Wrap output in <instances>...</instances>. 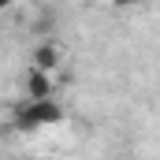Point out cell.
<instances>
[{"mask_svg": "<svg viewBox=\"0 0 160 160\" xmlns=\"http://www.w3.org/2000/svg\"><path fill=\"white\" fill-rule=\"evenodd\" d=\"M15 130H41V127H56V123H63V104L56 101V97H41V101H30L26 97V104H19L15 108Z\"/></svg>", "mask_w": 160, "mask_h": 160, "instance_id": "6da1fadb", "label": "cell"}, {"mask_svg": "<svg viewBox=\"0 0 160 160\" xmlns=\"http://www.w3.org/2000/svg\"><path fill=\"white\" fill-rule=\"evenodd\" d=\"M22 86H26V97H30V101H41V97H52V93H56L52 75H48V71H38V67H30V71H26Z\"/></svg>", "mask_w": 160, "mask_h": 160, "instance_id": "7a4b0ae2", "label": "cell"}, {"mask_svg": "<svg viewBox=\"0 0 160 160\" xmlns=\"http://www.w3.org/2000/svg\"><path fill=\"white\" fill-rule=\"evenodd\" d=\"M30 60H34V67H38V71H48V75H52V71L60 67L63 52H60V45H52V41H41L38 48H34V56H30Z\"/></svg>", "mask_w": 160, "mask_h": 160, "instance_id": "3957f363", "label": "cell"}, {"mask_svg": "<svg viewBox=\"0 0 160 160\" xmlns=\"http://www.w3.org/2000/svg\"><path fill=\"white\" fill-rule=\"evenodd\" d=\"M116 8H138V4H145V0H112Z\"/></svg>", "mask_w": 160, "mask_h": 160, "instance_id": "277c9868", "label": "cell"}, {"mask_svg": "<svg viewBox=\"0 0 160 160\" xmlns=\"http://www.w3.org/2000/svg\"><path fill=\"white\" fill-rule=\"evenodd\" d=\"M11 4H19V0H0V11H8Z\"/></svg>", "mask_w": 160, "mask_h": 160, "instance_id": "5b68a950", "label": "cell"}, {"mask_svg": "<svg viewBox=\"0 0 160 160\" xmlns=\"http://www.w3.org/2000/svg\"><path fill=\"white\" fill-rule=\"evenodd\" d=\"M38 160H45V157H38Z\"/></svg>", "mask_w": 160, "mask_h": 160, "instance_id": "8992f818", "label": "cell"}]
</instances>
